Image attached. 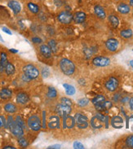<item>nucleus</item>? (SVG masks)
I'll use <instances>...</instances> for the list:
<instances>
[{
  "label": "nucleus",
  "mask_w": 133,
  "mask_h": 149,
  "mask_svg": "<svg viewBox=\"0 0 133 149\" xmlns=\"http://www.w3.org/2000/svg\"><path fill=\"white\" fill-rule=\"evenodd\" d=\"M60 69L66 76H71L75 71V65L69 59H62L60 61Z\"/></svg>",
  "instance_id": "1"
},
{
  "label": "nucleus",
  "mask_w": 133,
  "mask_h": 149,
  "mask_svg": "<svg viewBox=\"0 0 133 149\" xmlns=\"http://www.w3.org/2000/svg\"><path fill=\"white\" fill-rule=\"evenodd\" d=\"M8 119H9V121H8V128L10 129V130H11L12 134L14 136H16V137H22L23 134H24V130H23V128L20 125H18L16 121H13L12 117H9Z\"/></svg>",
  "instance_id": "2"
},
{
  "label": "nucleus",
  "mask_w": 133,
  "mask_h": 149,
  "mask_svg": "<svg viewBox=\"0 0 133 149\" xmlns=\"http://www.w3.org/2000/svg\"><path fill=\"white\" fill-rule=\"evenodd\" d=\"M23 73L28 77L30 80L36 79L39 75V71L35 66L32 65H27L23 67Z\"/></svg>",
  "instance_id": "3"
},
{
  "label": "nucleus",
  "mask_w": 133,
  "mask_h": 149,
  "mask_svg": "<svg viewBox=\"0 0 133 149\" xmlns=\"http://www.w3.org/2000/svg\"><path fill=\"white\" fill-rule=\"evenodd\" d=\"M105 121V117L101 113H97L91 119V125L94 129H101Z\"/></svg>",
  "instance_id": "4"
},
{
  "label": "nucleus",
  "mask_w": 133,
  "mask_h": 149,
  "mask_svg": "<svg viewBox=\"0 0 133 149\" xmlns=\"http://www.w3.org/2000/svg\"><path fill=\"white\" fill-rule=\"evenodd\" d=\"M28 126L34 131H38L42 127L41 120L38 116L33 115L29 117L28 119Z\"/></svg>",
  "instance_id": "5"
},
{
  "label": "nucleus",
  "mask_w": 133,
  "mask_h": 149,
  "mask_svg": "<svg viewBox=\"0 0 133 149\" xmlns=\"http://www.w3.org/2000/svg\"><path fill=\"white\" fill-rule=\"evenodd\" d=\"M75 124L79 129H86L88 127V118L82 113H77L74 116Z\"/></svg>",
  "instance_id": "6"
},
{
  "label": "nucleus",
  "mask_w": 133,
  "mask_h": 149,
  "mask_svg": "<svg viewBox=\"0 0 133 149\" xmlns=\"http://www.w3.org/2000/svg\"><path fill=\"white\" fill-rule=\"evenodd\" d=\"M56 112L60 117H65L71 113V106L65 105L61 103L56 106Z\"/></svg>",
  "instance_id": "7"
},
{
  "label": "nucleus",
  "mask_w": 133,
  "mask_h": 149,
  "mask_svg": "<svg viewBox=\"0 0 133 149\" xmlns=\"http://www.w3.org/2000/svg\"><path fill=\"white\" fill-rule=\"evenodd\" d=\"M57 19H58V20L61 22V24H70L71 21L73 20V15L69 11H63V12H61L58 15Z\"/></svg>",
  "instance_id": "8"
},
{
  "label": "nucleus",
  "mask_w": 133,
  "mask_h": 149,
  "mask_svg": "<svg viewBox=\"0 0 133 149\" xmlns=\"http://www.w3.org/2000/svg\"><path fill=\"white\" fill-rule=\"evenodd\" d=\"M92 64L97 67H106L110 65V60L108 57L97 56L92 60Z\"/></svg>",
  "instance_id": "9"
},
{
  "label": "nucleus",
  "mask_w": 133,
  "mask_h": 149,
  "mask_svg": "<svg viewBox=\"0 0 133 149\" xmlns=\"http://www.w3.org/2000/svg\"><path fill=\"white\" fill-rule=\"evenodd\" d=\"M105 86L109 91H115L118 87V80L114 77H111L105 81Z\"/></svg>",
  "instance_id": "10"
},
{
  "label": "nucleus",
  "mask_w": 133,
  "mask_h": 149,
  "mask_svg": "<svg viewBox=\"0 0 133 149\" xmlns=\"http://www.w3.org/2000/svg\"><path fill=\"white\" fill-rule=\"evenodd\" d=\"M105 97L103 95H98L92 100V103L95 106L97 111L102 112V105L105 102Z\"/></svg>",
  "instance_id": "11"
},
{
  "label": "nucleus",
  "mask_w": 133,
  "mask_h": 149,
  "mask_svg": "<svg viewBox=\"0 0 133 149\" xmlns=\"http://www.w3.org/2000/svg\"><path fill=\"white\" fill-rule=\"evenodd\" d=\"M118 41L116 38H109L105 42V47L111 52H116L118 48Z\"/></svg>",
  "instance_id": "12"
},
{
  "label": "nucleus",
  "mask_w": 133,
  "mask_h": 149,
  "mask_svg": "<svg viewBox=\"0 0 133 149\" xmlns=\"http://www.w3.org/2000/svg\"><path fill=\"white\" fill-rule=\"evenodd\" d=\"M75 124V120L74 117H71V116H66V117H63V127L65 129H72L74 127Z\"/></svg>",
  "instance_id": "13"
},
{
  "label": "nucleus",
  "mask_w": 133,
  "mask_h": 149,
  "mask_svg": "<svg viewBox=\"0 0 133 149\" xmlns=\"http://www.w3.org/2000/svg\"><path fill=\"white\" fill-rule=\"evenodd\" d=\"M48 125L50 129L60 128V118L58 116H51L48 119Z\"/></svg>",
  "instance_id": "14"
},
{
  "label": "nucleus",
  "mask_w": 133,
  "mask_h": 149,
  "mask_svg": "<svg viewBox=\"0 0 133 149\" xmlns=\"http://www.w3.org/2000/svg\"><path fill=\"white\" fill-rule=\"evenodd\" d=\"M8 7L11 8L12 10L13 13L15 15H17L19 14L21 11V6H20V3L18 2V1H16V0H11L8 2Z\"/></svg>",
  "instance_id": "15"
},
{
  "label": "nucleus",
  "mask_w": 133,
  "mask_h": 149,
  "mask_svg": "<svg viewBox=\"0 0 133 149\" xmlns=\"http://www.w3.org/2000/svg\"><path fill=\"white\" fill-rule=\"evenodd\" d=\"M94 13L99 19L104 20L106 18V12L104 8L101 7V5H96L94 7Z\"/></svg>",
  "instance_id": "16"
},
{
  "label": "nucleus",
  "mask_w": 133,
  "mask_h": 149,
  "mask_svg": "<svg viewBox=\"0 0 133 149\" xmlns=\"http://www.w3.org/2000/svg\"><path fill=\"white\" fill-rule=\"evenodd\" d=\"M111 125L113 128L120 129L123 126V119L120 116H114L111 119Z\"/></svg>",
  "instance_id": "17"
},
{
  "label": "nucleus",
  "mask_w": 133,
  "mask_h": 149,
  "mask_svg": "<svg viewBox=\"0 0 133 149\" xmlns=\"http://www.w3.org/2000/svg\"><path fill=\"white\" fill-rule=\"evenodd\" d=\"M86 14L83 12H77L74 13V15H73V20L76 23V24H82L86 20Z\"/></svg>",
  "instance_id": "18"
},
{
  "label": "nucleus",
  "mask_w": 133,
  "mask_h": 149,
  "mask_svg": "<svg viewBox=\"0 0 133 149\" xmlns=\"http://www.w3.org/2000/svg\"><path fill=\"white\" fill-rule=\"evenodd\" d=\"M39 51H40L41 55L47 59H49L52 57V50L50 49L48 45H41L39 47Z\"/></svg>",
  "instance_id": "19"
},
{
  "label": "nucleus",
  "mask_w": 133,
  "mask_h": 149,
  "mask_svg": "<svg viewBox=\"0 0 133 149\" xmlns=\"http://www.w3.org/2000/svg\"><path fill=\"white\" fill-rule=\"evenodd\" d=\"M29 100V97L26 93L20 92L16 95V102L20 104H25L28 103Z\"/></svg>",
  "instance_id": "20"
},
{
  "label": "nucleus",
  "mask_w": 133,
  "mask_h": 149,
  "mask_svg": "<svg viewBox=\"0 0 133 149\" xmlns=\"http://www.w3.org/2000/svg\"><path fill=\"white\" fill-rule=\"evenodd\" d=\"M117 10L118 12L121 14L126 15V14H128L131 11V8L128 4L124 3H120L117 6Z\"/></svg>",
  "instance_id": "21"
},
{
  "label": "nucleus",
  "mask_w": 133,
  "mask_h": 149,
  "mask_svg": "<svg viewBox=\"0 0 133 149\" xmlns=\"http://www.w3.org/2000/svg\"><path fill=\"white\" fill-rule=\"evenodd\" d=\"M12 92L10 89L4 88L0 91V98L3 100H9L12 98Z\"/></svg>",
  "instance_id": "22"
},
{
  "label": "nucleus",
  "mask_w": 133,
  "mask_h": 149,
  "mask_svg": "<svg viewBox=\"0 0 133 149\" xmlns=\"http://www.w3.org/2000/svg\"><path fill=\"white\" fill-rule=\"evenodd\" d=\"M63 87L65 88V93L69 95H74L75 92H76V90L74 88V86H73L72 85L69 84H63Z\"/></svg>",
  "instance_id": "23"
},
{
  "label": "nucleus",
  "mask_w": 133,
  "mask_h": 149,
  "mask_svg": "<svg viewBox=\"0 0 133 149\" xmlns=\"http://www.w3.org/2000/svg\"><path fill=\"white\" fill-rule=\"evenodd\" d=\"M4 70H5V72H6V73L8 75H12V74H14L15 72H16L15 66L12 65V63H10V62H8V64L5 66Z\"/></svg>",
  "instance_id": "24"
},
{
  "label": "nucleus",
  "mask_w": 133,
  "mask_h": 149,
  "mask_svg": "<svg viewBox=\"0 0 133 149\" xmlns=\"http://www.w3.org/2000/svg\"><path fill=\"white\" fill-rule=\"evenodd\" d=\"M109 21L113 28H118V25H119V19L114 15L109 16Z\"/></svg>",
  "instance_id": "25"
},
{
  "label": "nucleus",
  "mask_w": 133,
  "mask_h": 149,
  "mask_svg": "<svg viewBox=\"0 0 133 149\" xmlns=\"http://www.w3.org/2000/svg\"><path fill=\"white\" fill-rule=\"evenodd\" d=\"M27 8L30 11V12L34 13V14H37V13H38L39 12V7L37 5V4L34 3H31V2H29L27 3Z\"/></svg>",
  "instance_id": "26"
},
{
  "label": "nucleus",
  "mask_w": 133,
  "mask_h": 149,
  "mask_svg": "<svg viewBox=\"0 0 133 149\" xmlns=\"http://www.w3.org/2000/svg\"><path fill=\"white\" fill-rule=\"evenodd\" d=\"M16 105L13 104L12 103H8L7 104L4 105V110L8 113H14L16 112Z\"/></svg>",
  "instance_id": "27"
},
{
  "label": "nucleus",
  "mask_w": 133,
  "mask_h": 149,
  "mask_svg": "<svg viewBox=\"0 0 133 149\" xmlns=\"http://www.w3.org/2000/svg\"><path fill=\"white\" fill-rule=\"evenodd\" d=\"M120 36L122 38H126V39L130 38H132L133 36L132 30L131 29H123V30H122L121 32H120Z\"/></svg>",
  "instance_id": "28"
},
{
  "label": "nucleus",
  "mask_w": 133,
  "mask_h": 149,
  "mask_svg": "<svg viewBox=\"0 0 133 149\" xmlns=\"http://www.w3.org/2000/svg\"><path fill=\"white\" fill-rule=\"evenodd\" d=\"M48 96L51 99H54L57 96V91L56 89L52 87V86H49L48 89Z\"/></svg>",
  "instance_id": "29"
},
{
  "label": "nucleus",
  "mask_w": 133,
  "mask_h": 149,
  "mask_svg": "<svg viewBox=\"0 0 133 149\" xmlns=\"http://www.w3.org/2000/svg\"><path fill=\"white\" fill-rule=\"evenodd\" d=\"M48 47L52 50V52L57 53V42L54 39H51L48 41Z\"/></svg>",
  "instance_id": "30"
},
{
  "label": "nucleus",
  "mask_w": 133,
  "mask_h": 149,
  "mask_svg": "<svg viewBox=\"0 0 133 149\" xmlns=\"http://www.w3.org/2000/svg\"><path fill=\"white\" fill-rule=\"evenodd\" d=\"M0 62L1 64L4 65V69H5V66L6 65L8 64V56H7V54L5 52H2L1 53V58H0Z\"/></svg>",
  "instance_id": "31"
},
{
  "label": "nucleus",
  "mask_w": 133,
  "mask_h": 149,
  "mask_svg": "<svg viewBox=\"0 0 133 149\" xmlns=\"http://www.w3.org/2000/svg\"><path fill=\"white\" fill-rule=\"evenodd\" d=\"M126 145L130 148H133V134L129 135L126 139Z\"/></svg>",
  "instance_id": "32"
},
{
  "label": "nucleus",
  "mask_w": 133,
  "mask_h": 149,
  "mask_svg": "<svg viewBox=\"0 0 133 149\" xmlns=\"http://www.w3.org/2000/svg\"><path fill=\"white\" fill-rule=\"evenodd\" d=\"M89 104V100L88 99H86V98H83V99H80L78 100V104L79 105L80 107H85Z\"/></svg>",
  "instance_id": "33"
},
{
  "label": "nucleus",
  "mask_w": 133,
  "mask_h": 149,
  "mask_svg": "<svg viewBox=\"0 0 133 149\" xmlns=\"http://www.w3.org/2000/svg\"><path fill=\"white\" fill-rule=\"evenodd\" d=\"M18 143H19V145H20V147H22V148H26V147L29 145L27 140H26L25 139H24V138L21 137H20V139H19Z\"/></svg>",
  "instance_id": "34"
},
{
  "label": "nucleus",
  "mask_w": 133,
  "mask_h": 149,
  "mask_svg": "<svg viewBox=\"0 0 133 149\" xmlns=\"http://www.w3.org/2000/svg\"><path fill=\"white\" fill-rule=\"evenodd\" d=\"M61 103L65 105L72 106V100H69V99H68V98H65V97H64V98H61Z\"/></svg>",
  "instance_id": "35"
},
{
  "label": "nucleus",
  "mask_w": 133,
  "mask_h": 149,
  "mask_svg": "<svg viewBox=\"0 0 133 149\" xmlns=\"http://www.w3.org/2000/svg\"><path fill=\"white\" fill-rule=\"evenodd\" d=\"M19 125H20L23 129L24 128V121H23V119L21 118V117L20 116H17V117H16V121H15Z\"/></svg>",
  "instance_id": "36"
},
{
  "label": "nucleus",
  "mask_w": 133,
  "mask_h": 149,
  "mask_svg": "<svg viewBox=\"0 0 133 149\" xmlns=\"http://www.w3.org/2000/svg\"><path fill=\"white\" fill-rule=\"evenodd\" d=\"M73 147H74V148L75 149H83L84 148V146L83 144L80 143V142L78 141H75L74 143V144H73Z\"/></svg>",
  "instance_id": "37"
},
{
  "label": "nucleus",
  "mask_w": 133,
  "mask_h": 149,
  "mask_svg": "<svg viewBox=\"0 0 133 149\" xmlns=\"http://www.w3.org/2000/svg\"><path fill=\"white\" fill-rule=\"evenodd\" d=\"M49 74H50V72H49V69L48 68H44V69H43V71H42V76H43V78H47L49 76Z\"/></svg>",
  "instance_id": "38"
},
{
  "label": "nucleus",
  "mask_w": 133,
  "mask_h": 149,
  "mask_svg": "<svg viewBox=\"0 0 133 149\" xmlns=\"http://www.w3.org/2000/svg\"><path fill=\"white\" fill-rule=\"evenodd\" d=\"M32 42L34 43L38 44V43H41L43 41H42V39H41L40 38H38V37H34L32 38Z\"/></svg>",
  "instance_id": "39"
},
{
  "label": "nucleus",
  "mask_w": 133,
  "mask_h": 149,
  "mask_svg": "<svg viewBox=\"0 0 133 149\" xmlns=\"http://www.w3.org/2000/svg\"><path fill=\"white\" fill-rule=\"evenodd\" d=\"M5 125V118L3 116H0V128Z\"/></svg>",
  "instance_id": "40"
},
{
  "label": "nucleus",
  "mask_w": 133,
  "mask_h": 149,
  "mask_svg": "<svg viewBox=\"0 0 133 149\" xmlns=\"http://www.w3.org/2000/svg\"><path fill=\"white\" fill-rule=\"evenodd\" d=\"M48 149H59L61 148V145L60 144H55V145H51L48 147Z\"/></svg>",
  "instance_id": "41"
},
{
  "label": "nucleus",
  "mask_w": 133,
  "mask_h": 149,
  "mask_svg": "<svg viewBox=\"0 0 133 149\" xmlns=\"http://www.w3.org/2000/svg\"><path fill=\"white\" fill-rule=\"evenodd\" d=\"M21 78H22V80L24 81H26V82H28V81H31L30 79H29V78L28 77H27L26 75H25V74H24V73L23 74V75H22Z\"/></svg>",
  "instance_id": "42"
},
{
  "label": "nucleus",
  "mask_w": 133,
  "mask_h": 149,
  "mask_svg": "<svg viewBox=\"0 0 133 149\" xmlns=\"http://www.w3.org/2000/svg\"><path fill=\"white\" fill-rule=\"evenodd\" d=\"M3 31L4 32H5L6 33H8V34H9V35H12V33L8 29V28H6V27H3Z\"/></svg>",
  "instance_id": "43"
},
{
  "label": "nucleus",
  "mask_w": 133,
  "mask_h": 149,
  "mask_svg": "<svg viewBox=\"0 0 133 149\" xmlns=\"http://www.w3.org/2000/svg\"><path fill=\"white\" fill-rule=\"evenodd\" d=\"M129 107H130V109L132 110V111H133V97L132 98H131V99H129Z\"/></svg>",
  "instance_id": "44"
},
{
  "label": "nucleus",
  "mask_w": 133,
  "mask_h": 149,
  "mask_svg": "<svg viewBox=\"0 0 133 149\" xmlns=\"http://www.w3.org/2000/svg\"><path fill=\"white\" fill-rule=\"evenodd\" d=\"M119 97H120V95H119V94H116V95H114V97H113V100L117 102V101L118 100V99H119Z\"/></svg>",
  "instance_id": "45"
},
{
  "label": "nucleus",
  "mask_w": 133,
  "mask_h": 149,
  "mask_svg": "<svg viewBox=\"0 0 133 149\" xmlns=\"http://www.w3.org/2000/svg\"><path fill=\"white\" fill-rule=\"evenodd\" d=\"M127 100H129V98H128V97H126V98H124V99H122L121 102L122 103H126Z\"/></svg>",
  "instance_id": "46"
},
{
  "label": "nucleus",
  "mask_w": 133,
  "mask_h": 149,
  "mask_svg": "<svg viewBox=\"0 0 133 149\" xmlns=\"http://www.w3.org/2000/svg\"><path fill=\"white\" fill-rule=\"evenodd\" d=\"M4 65L1 64V62H0V72H4Z\"/></svg>",
  "instance_id": "47"
},
{
  "label": "nucleus",
  "mask_w": 133,
  "mask_h": 149,
  "mask_svg": "<svg viewBox=\"0 0 133 149\" xmlns=\"http://www.w3.org/2000/svg\"><path fill=\"white\" fill-rule=\"evenodd\" d=\"M9 51H10V52H12V53H17L18 52V51H17V50H15V49H10V50H9Z\"/></svg>",
  "instance_id": "48"
},
{
  "label": "nucleus",
  "mask_w": 133,
  "mask_h": 149,
  "mask_svg": "<svg viewBox=\"0 0 133 149\" xmlns=\"http://www.w3.org/2000/svg\"><path fill=\"white\" fill-rule=\"evenodd\" d=\"M4 149H8V148H11V149H15L14 147H12V146H6V147H4Z\"/></svg>",
  "instance_id": "49"
},
{
  "label": "nucleus",
  "mask_w": 133,
  "mask_h": 149,
  "mask_svg": "<svg viewBox=\"0 0 133 149\" xmlns=\"http://www.w3.org/2000/svg\"><path fill=\"white\" fill-rule=\"evenodd\" d=\"M129 3H130V6L133 7V0H129Z\"/></svg>",
  "instance_id": "50"
},
{
  "label": "nucleus",
  "mask_w": 133,
  "mask_h": 149,
  "mask_svg": "<svg viewBox=\"0 0 133 149\" xmlns=\"http://www.w3.org/2000/svg\"><path fill=\"white\" fill-rule=\"evenodd\" d=\"M130 65L132 66V68L133 69V60H132V61H130Z\"/></svg>",
  "instance_id": "51"
},
{
  "label": "nucleus",
  "mask_w": 133,
  "mask_h": 149,
  "mask_svg": "<svg viewBox=\"0 0 133 149\" xmlns=\"http://www.w3.org/2000/svg\"><path fill=\"white\" fill-rule=\"evenodd\" d=\"M0 41H1V42H4V39H3V38L1 37V35H0Z\"/></svg>",
  "instance_id": "52"
},
{
  "label": "nucleus",
  "mask_w": 133,
  "mask_h": 149,
  "mask_svg": "<svg viewBox=\"0 0 133 149\" xmlns=\"http://www.w3.org/2000/svg\"><path fill=\"white\" fill-rule=\"evenodd\" d=\"M116 1H118V0H116Z\"/></svg>",
  "instance_id": "53"
}]
</instances>
